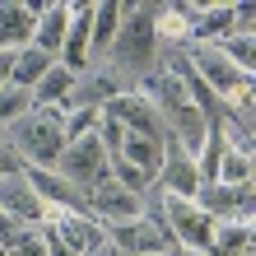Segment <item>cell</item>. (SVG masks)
Returning <instances> with one entry per match:
<instances>
[{
    "label": "cell",
    "mask_w": 256,
    "mask_h": 256,
    "mask_svg": "<svg viewBox=\"0 0 256 256\" xmlns=\"http://www.w3.org/2000/svg\"><path fill=\"white\" fill-rule=\"evenodd\" d=\"M102 66L126 88H135L144 74L158 70V5H149V0H122V28H116Z\"/></svg>",
    "instance_id": "obj_1"
},
{
    "label": "cell",
    "mask_w": 256,
    "mask_h": 256,
    "mask_svg": "<svg viewBox=\"0 0 256 256\" xmlns=\"http://www.w3.org/2000/svg\"><path fill=\"white\" fill-rule=\"evenodd\" d=\"M0 140L19 154L24 168H56V158L66 149V112L61 108H33L0 130Z\"/></svg>",
    "instance_id": "obj_2"
},
{
    "label": "cell",
    "mask_w": 256,
    "mask_h": 256,
    "mask_svg": "<svg viewBox=\"0 0 256 256\" xmlns=\"http://www.w3.org/2000/svg\"><path fill=\"white\" fill-rule=\"evenodd\" d=\"M56 177H66V182L80 191V196H88L94 186H102V182H112V172H108V149L98 144V135H84V140H70L66 149H61V158H56V168H52Z\"/></svg>",
    "instance_id": "obj_3"
},
{
    "label": "cell",
    "mask_w": 256,
    "mask_h": 256,
    "mask_svg": "<svg viewBox=\"0 0 256 256\" xmlns=\"http://www.w3.org/2000/svg\"><path fill=\"white\" fill-rule=\"evenodd\" d=\"M186 56H191L196 80H200V84H205L219 102L238 98L242 88H256V74H242V70H238V66H233L219 47H196V42H186Z\"/></svg>",
    "instance_id": "obj_4"
},
{
    "label": "cell",
    "mask_w": 256,
    "mask_h": 256,
    "mask_svg": "<svg viewBox=\"0 0 256 256\" xmlns=\"http://www.w3.org/2000/svg\"><path fill=\"white\" fill-rule=\"evenodd\" d=\"M196 205L210 224H228V219H252L256 214V186H224V182H205L196 191Z\"/></svg>",
    "instance_id": "obj_5"
},
{
    "label": "cell",
    "mask_w": 256,
    "mask_h": 256,
    "mask_svg": "<svg viewBox=\"0 0 256 256\" xmlns=\"http://www.w3.org/2000/svg\"><path fill=\"white\" fill-rule=\"evenodd\" d=\"M102 116H112L126 135H144V140H163V135H168V130H163V122H158V112H154V102H149L140 88L116 94L108 108H102Z\"/></svg>",
    "instance_id": "obj_6"
},
{
    "label": "cell",
    "mask_w": 256,
    "mask_h": 256,
    "mask_svg": "<svg viewBox=\"0 0 256 256\" xmlns=\"http://www.w3.org/2000/svg\"><path fill=\"white\" fill-rule=\"evenodd\" d=\"M163 219H168V228H172V238H177L182 252H210V233H214V224L200 214L196 200L163 196Z\"/></svg>",
    "instance_id": "obj_7"
},
{
    "label": "cell",
    "mask_w": 256,
    "mask_h": 256,
    "mask_svg": "<svg viewBox=\"0 0 256 256\" xmlns=\"http://www.w3.org/2000/svg\"><path fill=\"white\" fill-rule=\"evenodd\" d=\"M154 186L163 196H177V200H196V191H200V172H196L191 154L172 140V135H163V168L154 177Z\"/></svg>",
    "instance_id": "obj_8"
},
{
    "label": "cell",
    "mask_w": 256,
    "mask_h": 256,
    "mask_svg": "<svg viewBox=\"0 0 256 256\" xmlns=\"http://www.w3.org/2000/svg\"><path fill=\"white\" fill-rule=\"evenodd\" d=\"M0 210H5L19 228H47V224L61 219V214H52V210L33 196V186L24 182V172L19 177H0Z\"/></svg>",
    "instance_id": "obj_9"
},
{
    "label": "cell",
    "mask_w": 256,
    "mask_h": 256,
    "mask_svg": "<svg viewBox=\"0 0 256 256\" xmlns=\"http://www.w3.org/2000/svg\"><path fill=\"white\" fill-rule=\"evenodd\" d=\"M108 247H112L116 256H158V252H177V247H168V242L154 233V224H149L144 214H135V219H126V224H112V228H108Z\"/></svg>",
    "instance_id": "obj_10"
},
{
    "label": "cell",
    "mask_w": 256,
    "mask_h": 256,
    "mask_svg": "<svg viewBox=\"0 0 256 256\" xmlns=\"http://www.w3.org/2000/svg\"><path fill=\"white\" fill-rule=\"evenodd\" d=\"M84 205H88V219H98V224H126V219H135L140 214V196H130V191H122L116 182H102V186H94L84 196Z\"/></svg>",
    "instance_id": "obj_11"
},
{
    "label": "cell",
    "mask_w": 256,
    "mask_h": 256,
    "mask_svg": "<svg viewBox=\"0 0 256 256\" xmlns=\"http://www.w3.org/2000/svg\"><path fill=\"white\" fill-rule=\"evenodd\" d=\"M33 28H38V5L0 0V52H24V47H33Z\"/></svg>",
    "instance_id": "obj_12"
},
{
    "label": "cell",
    "mask_w": 256,
    "mask_h": 256,
    "mask_svg": "<svg viewBox=\"0 0 256 256\" xmlns=\"http://www.w3.org/2000/svg\"><path fill=\"white\" fill-rule=\"evenodd\" d=\"M52 228L61 233V242L74 256H98L102 247H108V224H98V219H88V214H61Z\"/></svg>",
    "instance_id": "obj_13"
},
{
    "label": "cell",
    "mask_w": 256,
    "mask_h": 256,
    "mask_svg": "<svg viewBox=\"0 0 256 256\" xmlns=\"http://www.w3.org/2000/svg\"><path fill=\"white\" fill-rule=\"evenodd\" d=\"M66 28H70V0H52V5H38V28H33V47L42 56H61V42H66Z\"/></svg>",
    "instance_id": "obj_14"
},
{
    "label": "cell",
    "mask_w": 256,
    "mask_h": 256,
    "mask_svg": "<svg viewBox=\"0 0 256 256\" xmlns=\"http://www.w3.org/2000/svg\"><path fill=\"white\" fill-rule=\"evenodd\" d=\"M242 252H256V219L214 224V233H210V252H205V256H242Z\"/></svg>",
    "instance_id": "obj_15"
},
{
    "label": "cell",
    "mask_w": 256,
    "mask_h": 256,
    "mask_svg": "<svg viewBox=\"0 0 256 256\" xmlns=\"http://www.w3.org/2000/svg\"><path fill=\"white\" fill-rule=\"evenodd\" d=\"M122 28V0H98L94 5V33H88V61H102Z\"/></svg>",
    "instance_id": "obj_16"
},
{
    "label": "cell",
    "mask_w": 256,
    "mask_h": 256,
    "mask_svg": "<svg viewBox=\"0 0 256 256\" xmlns=\"http://www.w3.org/2000/svg\"><path fill=\"white\" fill-rule=\"evenodd\" d=\"M116 158H126L130 168H140L149 182L158 177V168H163V140H144V135H126L122 140V154Z\"/></svg>",
    "instance_id": "obj_17"
},
{
    "label": "cell",
    "mask_w": 256,
    "mask_h": 256,
    "mask_svg": "<svg viewBox=\"0 0 256 256\" xmlns=\"http://www.w3.org/2000/svg\"><path fill=\"white\" fill-rule=\"evenodd\" d=\"M74 80H80V74H70L66 66H52V70L33 84V108H66Z\"/></svg>",
    "instance_id": "obj_18"
},
{
    "label": "cell",
    "mask_w": 256,
    "mask_h": 256,
    "mask_svg": "<svg viewBox=\"0 0 256 256\" xmlns=\"http://www.w3.org/2000/svg\"><path fill=\"white\" fill-rule=\"evenodd\" d=\"M56 61L52 56H42L38 47H24V52H14V70H10V84L14 88H28V94H33V84L42 80V74H47Z\"/></svg>",
    "instance_id": "obj_19"
},
{
    "label": "cell",
    "mask_w": 256,
    "mask_h": 256,
    "mask_svg": "<svg viewBox=\"0 0 256 256\" xmlns=\"http://www.w3.org/2000/svg\"><path fill=\"white\" fill-rule=\"evenodd\" d=\"M252 177H256V158L242 154V149H224L214 182H224V186H252Z\"/></svg>",
    "instance_id": "obj_20"
},
{
    "label": "cell",
    "mask_w": 256,
    "mask_h": 256,
    "mask_svg": "<svg viewBox=\"0 0 256 256\" xmlns=\"http://www.w3.org/2000/svg\"><path fill=\"white\" fill-rule=\"evenodd\" d=\"M214 47L228 56V61L242 70V74H256V33H233V38L214 42Z\"/></svg>",
    "instance_id": "obj_21"
},
{
    "label": "cell",
    "mask_w": 256,
    "mask_h": 256,
    "mask_svg": "<svg viewBox=\"0 0 256 256\" xmlns=\"http://www.w3.org/2000/svg\"><path fill=\"white\" fill-rule=\"evenodd\" d=\"M24 112H33V94L28 88H14V84H0V130L10 122H19Z\"/></svg>",
    "instance_id": "obj_22"
},
{
    "label": "cell",
    "mask_w": 256,
    "mask_h": 256,
    "mask_svg": "<svg viewBox=\"0 0 256 256\" xmlns=\"http://www.w3.org/2000/svg\"><path fill=\"white\" fill-rule=\"evenodd\" d=\"M94 126H98V112H66V144L94 135Z\"/></svg>",
    "instance_id": "obj_23"
},
{
    "label": "cell",
    "mask_w": 256,
    "mask_h": 256,
    "mask_svg": "<svg viewBox=\"0 0 256 256\" xmlns=\"http://www.w3.org/2000/svg\"><path fill=\"white\" fill-rule=\"evenodd\" d=\"M5 256H47L42 252V238H38V228H24L14 242L5 247Z\"/></svg>",
    "instance_id": "obj_24"
},
{
    "label": "cell",
    "mask_w": 256,
    "mask_h": 256,
    "mask_svg": "<svg viewBox=\"0 0 256 256\" xmlns=\"http://www.w3.org/2000/svg\"><path fill=\"white\" fill-rule=\"evenodd\" d=\"M38 238H42V252H47V256H74V252L61 242V233H56L52 224H47V228H38Z\"/></svg>",
    "instance_id": "obj_25"
},
{
    "label": "cell",
    "mask_w": 256,
    "mask_h": 256,
    "mask_svg": "<svg viewBox=\"0 0 256 256\" xmlns=\"http://www.w3.org/2000/svg\"><path fill=\"white\" fill-rule=\"evenodd\" d=\"M233 33H256V10L252 5H233Z\"/></svg>",
    "instance_id": "obj_26"
},
{
    "label": "cell",
    "mask_w": 256,
    "mask_h": 256,
    "mask_svg": "<svg viewBox=\"0 0 256 256\" xmlns=\"http://www.w3.org/2000/svg\"><path fill=\"white\" fill-rule=\"evenodd\" d=\"M24 172V163H19V154H14V149L0 140V177H19Z\"/></svg>",
    "instance_id": "obj_27"
},
{
    "label": "cell",
    "mask_w": 256,
    "mask_h": 256,
    "mask_svg": "<svg viewBox=\"0 0 256 256\" xmlns=\"http://www.w3.org/2000/svg\"><path fill=\"white\" fill-rule=\"evenodd\" d=\"M19 233H24V228H19V224H14V219L5 214V210H0V247H10V242H14Z\"/></svg>",
    "instance_id": "obj_28"
},
{
    "label": "cell",
    "mask_w": 256,
    "mask_h": 256,
    "mask_svg": "<svg viewBox=\"0 0 256 256\" xmlns=\"http://www.w3.org/2000/svg\"><path fill=\"white\" fill-rule=\"evenodd\" d=\"M10 70H14V52H0V84H10Z\"/></svg>",
    "instance_id": "obj_29"
},
{
    "label": "cell",
    "mask_w": 256,
    "mask_h": 256,
    "mask_svg": "<svg viewBox=\"0 0 256 256\" xmlns=\"http://www.w3.org/2000/svg\"><path fill=\"white\" fill-rule=\"evenodd\" d=\"M98 256H116V252H112V247H102V252H98Z\"/></svg>",
    "instance_id": "obj_30"
},
{
    "label": "cell",
    "mask_w": 256,
    "mask_h": 256,
    "mask_svg": "<svg viewBox=\"0 0 256 256\" xmlns=\"http://www.w3.org/2000/svg\"><path fill=\"white\" fill-rule=\"evenodd\" d=\"M177 256H205V252H177Z\"/></svg>",
    "instance_id": "obj_31"
},
{
    "label": "cell",
    "mask_w": 256,
    "mask_h": 256,
    "mask_svg": "<svg viewBox=\"0 0 256 256\" xmlns=\"http://www.w3.org/2000/svg\"><path fill=\"white\" fill-rule=\"evenodd\" d=\"M158 256H177V252H158Z\"/></svg>",
    "instance_id": "obj_32"
},
{
    "label": "cell",
    "mask_w": 256,
    "mask_h": 256,
    "mask_svg": "<svg viewBox=\"0 0 256 256\" xmlns=\"http://www.w3.org/2000/svg\"><path fill=\"white\" fill-rule=\"evenodd\" d=\"M0 256H5V247H0Z\"/></svg>",
    "instance_id": "obj_33"
}]
</instances>
